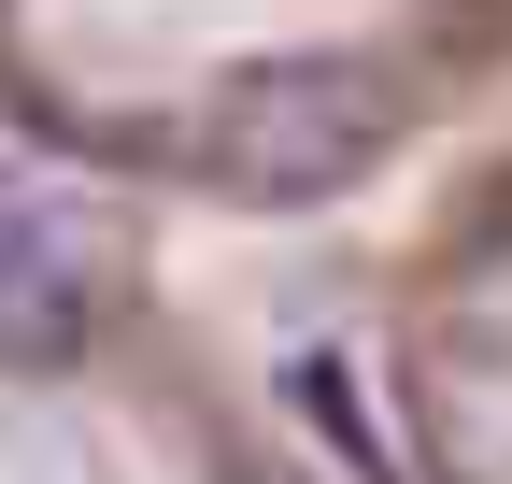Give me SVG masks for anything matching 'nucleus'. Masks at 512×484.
<instances>
[{"label": "nucleus", "mask_w": 512, "mask_h": 484, "mask_svg": "<svg viewBox=\"0 0 512 484\" xmlns=\"http://www.w3.org/2000/svg\"><path fill=\"white\" fill-rule=\"evenodd\" d=\"M384 157V100L356 72H256L214 114V186L228 200H342Z\"/></svg>", "instance_id": "f257e3e1"}, {"label": "nucleus", "mask_w": 512, "mask_h": 484, "mask_svg": "<svg viewBox=\"0 0 512 484\" xmlns=\"http://www.w3.org/2000/svg\"><path fill=\"white\" fill-rule=\"evenodd\" d=\"M72 356H86V228L0 171V371H72Z\"/></svg>", "instance_id": "f03ea898"}]
</instances>
